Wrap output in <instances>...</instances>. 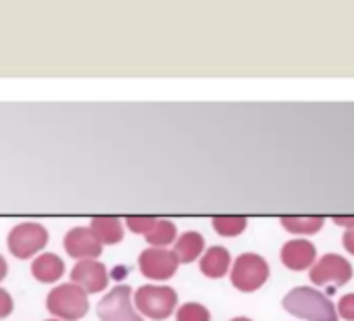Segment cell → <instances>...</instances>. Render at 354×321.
<instances>
[{
  "mask_svg": "<svg viewBox=\"0 0 354 321\" xmlns=\"http://www.w3.org/2000/svg\"><path fill=\"white\" fill-rule=\"evenodd\" d=\"M283 309L306 321H337L333 302L310 286H298L283 296Z\"/></svg>",
  "mask_w": 354,
  "mask_h": 321,
  "instance_id": "obj_1",
  "label": "cell"
},
{
  "mask_svg": "<svg viewBox=\"0 0 354 321\" xmlns=\"http://www.w3.org/2000/svg\"><path fill=\"white\" fill-rule=\"evenodd\" d=\"M46 309L50 311V315L55 319L80 321L82 317H86V313L90 309V302H88V294L80 286H75V284H59L48 292Z\"/></svg>",
  "mask_w": 354,
  "mask_h": 321,
  "instance_id": "obj_2",
  "label": "cell"
},
{
  "mask_svg": "<svg viewBox=\"0 0 354 321\" xmlns=\"http://www.w3.org/2000/svg\"><path fill=\"white\" fill-rule=\"evenodd\" d=\"M136 311L152 321H162L171 317L177 309V292L171 286L144 284L136 290Z\"/></svg>",
  "mask_w": 354,
  "mask_h": 321,
  "instance_id": "obj_3",
  "label": "cell"
},
{
  "mask_svg": "<svg viewBox=\"0 0 354 321\" xmlns=\"http://www.w3.org/2000/svg\"><path fill=\"white\" fill-rule=\"evenodd\" d=\"M46 244H48V232L42 223L36 221L17 223L7 238V246L11 255L17 259H32L40 250H44Z\"/></svg>",
  "mask_w": 354,
  "mask_h": 321,
  "instance_id": "obj_4",
  "label": "cell"
},
{
  "mask_svg": "<svg viewBox=\"0 0 354 321\" xmlns=\"http://www.w3.org/2000/svg\"><path fill=\"white\" fill-rule=\"evenodd\" d=\"M269 279V263L254 253H244L232 267V284L240 292H257Z\"/></svg>",
  "mask_w": 354,
  "mask_h": 321,
  "instance_id": "obj_5",
  "label": "cell"
},
{
  "mask_svg": "<svg viewBox=\"0 0 354 321\" xmlns=\"http://www.w3.org/2000/svg\"><path fill=\"white\" fill-rule=\"evenodd\" d=\"M131 288L127 284L115 286L109 294L98 300L96 313L100 321H144V317L136 311L131 300Z\"/></svg>",
  "mask_w": 354,
  "mask_h": 321,
  "instance_id": "obj_6",
  "label": "cell"
},
{
  "mask_svg": "<svg viewBox=\"0 0 354 321\" xmlns=\"http://www.w3.org/2000/svg\"><path fill=\"white\" fill-rule=\"evenodd\" d=\"M138 267L144 277L154 279V282H167L177 273L180 261L173 255V250L167 248H148L140 255Z\"/></svg>",
  "mask_w": 354,
  "mask_h": 321,
  "instance_id": "obj_7",
  "label": "cell"
},
{
  "mask_svg": "<svg viewBox=\"0 0 354 321\" xmlns=\"http://www.w3.org/2000/svg\"><path fill=\"white\" fill-rule=\"evenodd\" d=\"M352 279V265L339 257V255H323L313 267H310V282L317 286H344Z\"/></svg>",
  "mask_w": 354,
  "mask_h": 321,
  "instance_id": "obj_8",
  "label": "cell"
},
{
  "mask_svg": "<svg viewBox=\"0 0 354 321\" xmlns=\"http://www.w3.org/2000/svg\"><path fill=\"white\" fill-rule=\"evenodd\" d=\"M109 271L98 259L77 261L71 269V284L80 286L86 294H98L109 286Z\"/></svg>",
  "mask_w": 354,
  "mask_h": 321,
  "instance_id": "obj_9",
  "label": "cell"
},
{
  "mask_svg": "<svg viewBox=\"0 0 354 321\" xmlns=\"http://www.w3.org/2000/svg\"><path fill=\"white\" fill-rule=\"evenodd\" d=\"M63 246H65L67 255L77 261L98 259L102 255V244L96 240V236L90 232V228H84V226L69 230L63 238Z\"/></svg>",
  "mask_w": 354,
  "mask_h": 321,
  "instance_id": "obj_10",
  "label": "cell"
},
{
  "mask_svg": "<svg viewBox=\"0 0 354 321\" xmlns=\"http://www.w3.org/2000/svg\"><path fill=\"white\" fill-rule=\"evenodd\" d=\"M315 259H317V248L313 242H308L304 238L290 240L281 248V263L292 271H304V269L313 267Z\"/></svg>",
  "mask_w": 354,
  "mask_h": 321,
  "instance_id": "obj_11",
  "label": "cell"
},
{
  "mask_svg": "<svg viewBox=\"0 0 354 321\" xmlns=\"http://www.w3.org/2000/svg\"><path fill=\"white\" fill-rule=\"evenodd\" d=\"M65 273V261L55 253H42L32 263V275L42 284H55Z\"/></svg>",
  "mask_w": 354,
  "mask_h": 321,
  "instance_id": "obj_12",
  "label": "cell"
},
{
  "mask_svg": "<svg viewBox=\"0 0 354 321\" xmlns=\"http://www.w3.org/2000/svg\"><path fill=\"white\" fill-rule=\"evenodd\" d=\"M230 269H232V255L225 246H211L209 250H205V255L201 259L203 275H207L211 279H219Z\"/></svg>",
  "mask_w": 354,
  "mask_h": 321,
  "instance_id": "obj_13",
  "label": "cell"
},
{
  "mask_svg": "<svg viewBox=\"0 0 354 321\" xmlns=\"http://www.w3.org/2000/svg\"><path fill=\"white\" fill-rule=\"evenodd\" d=\"M205 238L203 234L198 232H186L182 234L180 238L175 240V248H173V255L177 257L180 263H194L196 259L203 257V250H205Z\"/></svg>",
  "mask_w": 354,
  "mask_h": 321,
  "instance_id": "obj_14",
  "label": "cell"
},
{
  "mask_svg": "<svg viewBox=\"0 0 354 321\" xmlns=\"http://www.w3.org/2000/svg\"><path fill=\"white\" fill-rule=\"evenodd\" d=\"M88 228L102 246L104 244H117L125 236L123 223L119 221V217H94Z\"/></svg>",
  "mask_w": 354,
  "mask_h": 321,
  "instance_id": "obj_15",
  "label": "cell"
},
{
  "mask_svg": "<svg viewBox=\"0 0 354 321\" xmlns=\"http://www.w3.org/2000/svg\"><path fill=\"white\" fill-rule=\"evenodd\" d=\"M146 242L150 244V248H165L171 242L177 240V226L169 219H158L154 221V226L150 228V232L144 236Z\"/></svg>",
  "mask_w": 354,
  "mask_h": 321,
  "instance_id": "obj_16",
  "label": "cell"
},
{
  "mask_svg": "<svg viewBox=\"0 0 354 321\" xmlns=\"http://www.w3.org/2000/svg\"><path fill=\"white\" fill-rule=\"evenodd\" d=\"M325 219L323 217H281V226L290 234H317L323 228Z\"/></svg>",
  "mask_w": 354,
  "mask_h": 321,
  "instance_id": "obj_17",
  "label": "cell"
},
{
  "mask_svg": "<svg viewBox=\"0 0 354 321\" xmlns=\"http://www.w3.org/2000/svg\"><path fill=\"white\" fill-rule=\"evenodd\" d=\"M248 226V219L246 217H240V215H221V217H213V228L219 236H225V238H234V236H240Z\"/></svg>",
  "mask_w": 354,
  "mask_h": 321,
  "instance_id": "obj_18",
  "label": "cell"
},
{
  "mask_svg": "<svg viewBox=\"0 0 354 321\" xmlns=\"http://www.w3.org/2000/svg\"><path fill=\"white\" fill-rule=\"evenodd\" d=\"M177 321H211V311L201 302H186L175 313Z\"/></svg>",
  "mask_w": 354,
  "mask_h": 321,
  "instance_id": "obj_19",
  "label": "cell"
},
{
  "mask_svg": "<svg viewBox=\"0 0 354 321\" xmlns=\"http://www.w3.org/2000/svg\"><path fill=\"white\" fill-rule=\"evenodd\" d=\"M154 221H156V217H127V221H125V226L133 232V234H148L150 232V228L154 226Z\"/></svg>",
  "mask_w": 354,
  "mask_h": 321,
  "instance_id": "obj_20",
  "label": "cell"
},
{
  "mask_svg": "<svg viewBox=\"0 0 354 321\" xmlns=\"http://www.w3.org/2000/svg\"><path fill=\"white\" fill-rule=\"evenodd\" d=\"M337 313L339 317H344L346 321H354V292L344 294L337 302Z\"/></svg>",
  "mask_w": 354,
  "mask_h": 321,
  "instance_id": "obj_21",
  "label": "cell"
},
{
  "mask_svg": "<svg viewBox=\"0 0 354 321\" xmlns=\"http://www.w3.org/2000/svg\"><path fill=\"white\" fill-rule=\"evenodd\" d=\"M15 309V302H13V296L5 290V288H0V319H5L13 313Z\"/></svg>",
  "mask_w": 354,
  "mask_h": 321,
  "instance_id": "obj_22",
  "label": "cell"
},
{
  "mask_svg": "<svg viewBox=\"0 0 354 321\" xmlns=\"http://www.w3.org/2000/svg\"><path fill=\"white\" fill-rule=\"evenodd\" d=\"M342 242H344V248H346L350 255H354V228H352V230H346Z\"/></svg>",
  "mask_w": 354,
  "mask_h": 321,
  "instance_id": "obj_23",
  "label": "cell"
},
{
  "mask_svg": "<svg viewBox=\"0 0 354 321\" xmlns=\"http://www.w3.org/2000/svg\"><path fill=\"white\" fill-rule=\"evenodd\" d=\"M333 223H335V226H344V228L352 230V228H354V217H333Z\"/></svg>",
  "mask_w": 354,
  "mask_h": 321,
  "instance_id": "obj_24",
  "label": "cell"
},
{
  "mask_svg": "<svg viewBox=\"0 0 354 321\" xmlns=\"http://www.w3.org/2000/svg\"><path fill=\"white\" fill-rule=\"evenodd\" d=\"M7 273H9V263L3 255H0V282L7 277Z\"/></svg>",
  "mask_w": 354,
  "mask_h": 321,
  "instance_id": "obj_25",
  "label": "cell"
},
{
  "mask_svg": "<svg viewBox=\"0 0 354 321\" xmlns=\"http://www.w3.org/2000/svg\"><path fill=\"white\" fill-rule=\"evenodd\" d=\"M113 275H115L117 279H119V277H123V275H125V267H123V265H117V269H115V273H113Z\"/></svg>",
  "mask_w": 354,
  "mask_h": 321,
  "instance_id": "obj_26",
  "label": "cell"
},
{
  "mask_svg": "<svg viewBox=\"0 0 354 321\" xmlns=\"http://www.w3.org/2000/svg\"><path fill=\"white\" fill-rule=\"evenodd\" d=\"M232 321H252L250 317H234Z\"/></svg>",
  "mask_w": 354,
  "mask_h": 321,
  "instance_id": "obj_27",
  "label": "cell"
},
{
  "mask_svg": "<svg viewBox=\"0 0 354 321\" xmlns=\"http://www.w3.org/2000/svg\"><path fill=\"white\" fill-rule=\"evenodd\" d=\"M46 321H61V319H46Z\"/></svg>",
  "mask_w": 354,
  "mask_h": 321,
  "instance_id": "obj_28",
  "label": "cell"
}]
</instances>
